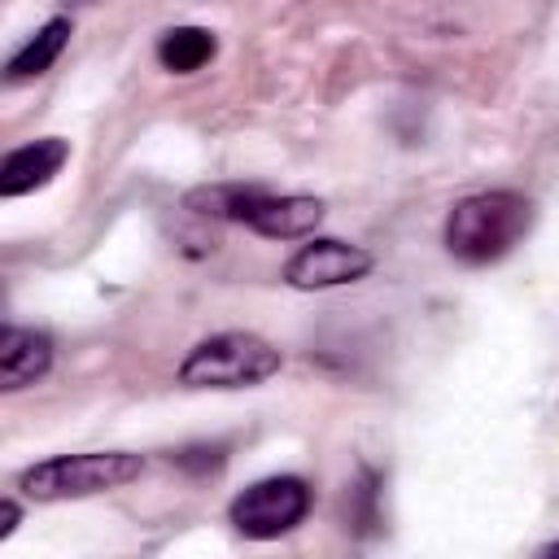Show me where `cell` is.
Here are the masks:
<instances>
[{
    "instance_id": "1",
    "label": "cell",
    "mask_w": 559,
    "mask_h": 559,
    "mask_svg": "<svg viewBox=\"0 0 559 559\" xmlns=\"http://www.w3.org/2000/svg\"><path fill=\"white\" fill-rule=\"evenodd\" d=\"M533 227V201L511 188L472 192L445 218V249L467 266H489L507 258Z\"/></svg>"
},
{
    "instance_id": "2",
    "label": "cell",
    "mask_w": 559,
    "mask_h": 559,
    "mask_svg": "<svg viewBox=\"0 0 559 559\" xmlns=\"http://www.w3.org/2000/svg\"><path fill=\"white\" fill-rule=\"evenodd\" d=\"M183 205L192 214H210V218H231L258 236L271 240H297L310 236L323 223V201L319 197H280V192H262L249 183H214V188H197L183 197Z\"/></svg>"
},
{
    "instance_id": "3",
    "label": "cell",
    "mask_w": 559,
    "mask_h": 559,
    "mask_svg": "<svg viewBox=\"0 0 559 559\" xmlns=\"http://www.w3.org/2000/svg\"><path fill=\"white\" fill-rule=\"evenodd\" d=\"M144 459L131 450H87V454H57L17 476V489L35 502H66V498H92L122 489L140 480Z\"/></svg>"
},
{
    "instance_id": "4",
    "label": "cell",
    "mask_w": 559,
    "mask_h": 559,
    "mask_svg": "<svg viewBox=\"0 0 559 559\" xmlns=\"http://www.w3.org/2000/svg\"><path fill=\"white\" fill-rule=\"evenodd\" d=\"M284 367V354L258 332H218L179 362L183 389H253Z\"/></svg>"
},
{
    "instance_id": "5",
    "label": "cell",
    "mask_w": 559,
    "mask_h": 559,
    "mask_svg": "<svg viewBox=\"0 0 559 559\" xmlns=\"http://www.w3.org/2000/svg\"><path fill=\"white\" fill-rule=\"evenodd\" d=\"M310 511V485L301 476H266L231 498L227 520L249 542H275L293 533Z\"/></svg>"
},
{
    "instance_id": "6",
    "label": "cell",
    "mask_w": 559,
    "mask_h": 559,
    "mask_svg": "<svg viewBox=\"0 0 559 559\" xmlns=\"http://www.w3.org/2000/svg\"><path fill=\"white\" fill-rule=\"evenodd\" d=\"M371 271V253L362 245L336 240V236H319L310 245H301L288 266L284 280L301 293H319V288H341V284H358Z\"/></svg>"
},
{
    "instance_id": "7",
    "label": "cell",
    "mask_w": 559,
    "mask_h": 559,
    "mask_svg": "<svg viewBox=\"0 0 559 559\" xmlns=\"http://www.w3.org/2000/svg\"><path fill=\"white\" fill-rule=\"evenodd\" d=\"M66 162H70V144L61 135H44V140H31V144L13 148L0 162V197H26V192L52 183V175Z\"/></svg>"
},
{
    "instance_id": "8",
    "label": "cell",
    "mask_w": 559,
    "mask_h": 559,
    "mask_svg": "<svg viewBox=\"0 0 559 559\" xmlns=\"http://www.w3.org/2000/svg\"><path fill=\"white\" fill-rule=\"evenodd\" d=\"M52 367V341L35 328H17L9 323L0 332V389L4 393H17L35 380H44Z\"/></svg>"
},
{
    "instance_id": "9",
    "label": "cell",
    "mask_w": 559,
    "mask_h": 559,
    "mask_svg": "<svg viewBox=\"0 0 559 559\" xmlns=\"http://www.w3.org/2000/svg\"><path fill=\"white\" fill-rule=\"evenodd\" d=\"M70 17H48L13 57H9V66H4V79L9 83H22V79H35V74H44V70H52V61L66 52V44H70Z\"/></svg>"
},
{
    "instance_id": "10",
    "label": "cell",
    "mask_w": 559,
    "mask_h": 559,
    "mask_svg": "<svg viewBox=\"0 0 559 559\" xmlns=\"http://www.w3.org/2000/svg\"><path fill=\"white\" fill-rule=\"evenodd\" d=\"M214 52H218V39L205 26H170L157 39V61L170 74H197L201 66L214 61Z\"/></svg>"
},
{
    "instance_id": "11",
    "label": "cell",
    "mask_w": 559,
    "mask_h": 559,
    "mask_svg": "<svg viewBox=\"0 0 559 559\" xmlns=\"http://www.w3.org/2000/svg\"><path fill=\"white\" fill-rule=\"evenodd\" d=\"M170 463H179V467L205 476V472H218V467H223V445H183V450L170 454Z\"/></svg>"
},
{
    "instance_id": "12",
    "label": "cell",
    "mask_w": 559,
    "mask_h": 559,
    "mask_svg": "<svg viewBox=\"0 0 559 559\" xmlns=\"http://www.w3.org/2000/svg\"><path fill=\"white\" fill-rule=\"evenodd\" d=\"M17 520H22V507H17L13 498H4V502H0V542H4V537H13Z\"/></svg>"
},
{
    "instance_id": "13",
    "label": "cell",
    "mask_w": 559,
    "mask_h": 559,
    "mask_svg": "<svg viewBox=\"0 0 559 559\" xmlns=\"http://www.w3.org/2000/svg\"><path fill=\"white\" fill-rule=\"evenodd\" d=\"M537 555H546V559H550V555H559V537H555V542H546V546H542Z\"/></svg>"
},
{
    "instance_id": "14",
    "label": "cell",
    "mask_w": 559,
    "mask_h": 559,
    "mask_svg": "<svg viewBox=\"0 0 559 559\" xmlns=\"http://www.w3.org/2000/svg\"><path fill=\"white\" fill-rule=\"evenodd\" d=\"M70 4H92V0H70Z\"/></svg>"
}]
</instances>
